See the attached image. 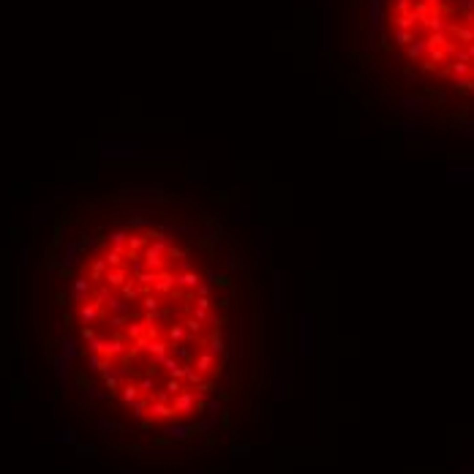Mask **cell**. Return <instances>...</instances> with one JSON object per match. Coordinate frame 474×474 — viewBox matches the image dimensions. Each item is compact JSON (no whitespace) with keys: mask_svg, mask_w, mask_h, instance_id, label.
<instances>
[{"mask_svg":"<svg viewBox=\"0 0 474 474\" xmlns=\"http://www.w3.org/2000/svg\"><path fill=\"white\" fill-rule=\"evenodd\" d=\"M104 270H107V262H104V259H95L93 267H90V275H93V278H101Z\"/></svg>","mask_w":474,"mask_h":474,"instance_id":"5b68a950","label":"cell"},{"mask_svg":"<svg viewBox=\"0 0 474 474\" xmlns=\"http://www.w3.org/2000/svg\"><path fill=\"white\" fill-rule=\"evenodd\" d=\"M191 406H194V398H191V395H177V401H175L177 411H185V409H191Z\"/></svg>","mask_w":474,"mask_h":474,"instance_id":"3957f363","label":"cell"},{"mask_svg":"<svg viewBox=\"0 0 474 474\" xmlns=\"http://www.w3.org/2000/svg\"><path fill=\"white\" fill-rule=\"evenodd\" d=\"M210 368H213V354H202V357H199V368H196V371H199V373H207L210 371Z\"/></svg>","mask_w":474,"mask_h":474,"instance_id":"277c9868","label":"cell"},{"mask_svg":"<svg viewBox=\"0 0 474 474\" xmlns=\"http://www.w3.org/2000/svg\"><path fill=\"white\" fill-rule=\"evenodd\" d=\"M120 398H123V404H131L134 398H136V387H123V392H120Z\"/></svg>","mask_w":474,"mask_h":474,"instance_id":"52a82bcc","label":"cell"},{"mask_svg":"<svg viewBox=\"0 0 474 474\" xmlns=\"http://www.w3.org/2000/svg\"><path fill=\"white\" fill-rule=\"evenodd\" d=\"M191 433H194L191 425H177V428H172V436L175 439H185V436H191Z\"/></svg>","mask_w":474,"mask_h":474,"instance_id":"8992f818","label":"cell"},{"mask_svg":"<svg viewBox=\"0 0 474 474\" xmlns=\"http://www.w3.org/2000/svg\"><path fill=\"white\" fill-rule=\"evenodd\" d=\"M90 292H93V286H90L88 278H76L74 281V300H79V303H88V300H90Z\"/></svg>","mask_w":474,"mask_h":474,"instance_id":"6da1fadb","label":"cell"},{"mask_svg":"<svg viewBox=\"0 0 474 474\" xmlns=\"http://www.w3.org/2000/svg\"><path fill=\"white\" fill-rule=\"evenodd\" d=\"M79 316H82V322H88V324H90V322L95 319V316H98V305H95V303H93V305H90V303H85V305H82V311H79Z\"/></svg>","mask_w":474,"mask_h":474,"instance_id":"7a4b0ae2","label":"cell"}]
</instances>
